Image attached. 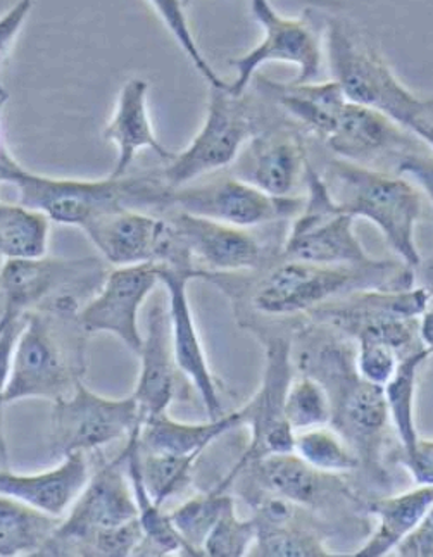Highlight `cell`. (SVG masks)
Wrapping results in <instances>:
<instances>
[{
    "label": "cell",
    "mask_w": 433,
    "mask_h": 557,
    "mask_svg": "<svg viewBox=\"0 0 433 557\" xmlns=\"http://www.w3.org/2000/svg\"><path fill=\"white\" fill-rule=\"evenodd\" d=\"M430 356L432 350L426 347L406 354L405 358H400L391 382L384 387L391 423L396 430L403 454H411L420 441L417 424H415V394H417L418 370L425 364Z\"/></svg>",
    "instance_id": "31"
},
{
    "label": "cell",
    "mask_w": 433,
    "mask_h": 557,
    "mask_svg": "<svg viewBox=\"0 0 433 557\" xmlns=\"http://www.w3.org/2000/svg\"><path fill=\"white\" fill-rule=\"evenodd\" d=\"M264 349L267 368L263 383L255 397L240 408L242 426H249V445L226 479L218 483L216 488L220 491H228L230 485L250 462L271 454L294 453L296 432L292 430L284 412L285 394L294 380L292 344L284 337H270L264 342Z\"/></svg>",
    "instance_id": "10"
},
{
    "label": "cell",
    "mask_w": 433,
    "mask_h": 557,
    "mask_svg": "<svg viewBox=\"0 0 433 557\" xmlns=\"http://www.w3.org/2000/svg\"><path fill=\"white\" fill-rule=\"evenodd\" d=\"M147 94L149 84L146 79H128L121 88L113 116L102 132V137L113 141L117 150L116 163L109 175L113 178L126 176L140 150H152L166 163L175 158V152L168 150L156 137L147 108Z\"/></svg>",
    "instance_id": "23"
},
{
    "label": "cell",
    "mask_w": 433,
    "mask_h": 557,
    "mask_svg": "<svg viewBox=\"0 0 433 557\" xmlns=\"http://www.w3.org/2000/svg\"><path fill=\"white\" fill-rule=\"evenodd\" d=\"M0 184L13 185L17 202L59 225L78 226L117 209L170 208L171 188L159 176L106 180L52 178L25 170L8 149L0 154Z\"/></svg>",
    "instance_id": "1"
},
{
    "label": "cell",
    "mask_w": 433,
    "mask_h": 557,
    "mask_svg": "<svg viewBox=\"0 0 433 557\" xmlns=\"http://www.w3.org/2000/svg\"><path fill=\"white\" fill-rule=\"evenodd\" d=\"M432 508V483H418L417 487L403 494L371 500L368 512L375 516L376 529L355 556L384 557L394 553L400 542L420 527Z\"/></svg>",
    "instance_id": "24"
},
{
    "label": "cell",
    "mask_w": 433,
    "mask_h": 557,
    "mask_svg": "<svg viewBox=\"0 0 433 557\" xmlns=\"http://www.w3.org/2000/svg\"><path fill=\"white\" fill-rule=\"evenodd\" d=\"M50 220L44 212L0 202V259L46 258Z\"/></svg>",
    "instance_id": "30"
},
{
    "label": "cell",
    "mask_w": 433,
    "mask_h": 557,
    "mask_svg": "<svg viewBox=\"0 0 433 557\" xmlns=\"http://www.w3.org/2000/svg\"><path fill=\"white\" fill-rule=\"evenodd\" d=\"M299 368L302 373L326 371V380L320 382L332 400L330 426L349 442L359 459H379L380 444L391 421L385 388L362 380L356 367L350 371L349 354L341 347H323L318 352L305 349L299 354Z\"/></svg>",
    "instance_id": "6"
},
{
    "label": "cell",
    "mask_w": 433,
    "mask_h": 557,
    "mask_svg": "<svg viewBox=\"0 0 433 557\" xmlns=\"http://www.w3.org/2000/svg\"><path fill=\"white\" fill-rule=\"evenodd\" d=\"M258 87L264 96L276 100L282 108L305 125L311 134L325 140L335 125L347 99L335 79L309 84H276L261 78Z\"/></svg>",
    "instance_id": "25"
},
{
    "label": "cell",
    "mask_w": 433,
    "mask_h": 557,
    "mask_svg": "<svg viewBox=\"0 0 433 557\" xmlns=\"http://www.w3.org/2000/svg\"><path fill=\"white\" fill-rule=\"evenodd\" d=\"M84 371V344L78 338H63L47 314L26 312L14 347L5 406L25 399L54 403L72 394Z\"/></svg>",
    "instance_id": "5"
},
{
    "label": "cell",
    "mask_w": 433,
    "mask_h": 557,
    "mask_svg": "<svg viewBox=\"0 0 433 557\" xmlns=\"http://www.w3.org/2000/svg\"><path fill=\"white\" fill-rule=\"evenodd\" d=\"M358 358L356 370L359 376L367 382L385 387L396 373L400 356L387 342L375 338H361L358 341Z\"/></svg>",
    "instance_id": "39"
},
{
    "label": "cell",
    "mask_w": 433,
    "mask_h": 557,
    "mask_svg": "<svg viewBox=\"0 0 433 557\" xmlns=\"http://www.w3.org/2000/svg\"><path fill=\"white\" fill-rule=\"evenodd\" d=\"M213 276L214 273H209L202 268L159 262V280L166 290L171 342L176 367L199 394L208 420H216L226 412L221 403L220 382L209 367L205 344L194 320L187 288L193 280H213Z\"/></svg>",
    "instance_id": "15"
},
{
    "label": "cell",
    "mask_w": 433,
    "mask_h": 557,
    "mask_svg": "<svg viewBox=\"0 0 433 557\" xmlns=\"http://www.w3.org/2000/svg\"><path fill=\"white\" fill-rule=\"evenodd\" d=\"M255 135V123L242 97L226 92V87L211 88L202 128L184 152L171 159L161 178L175 190L200 176L223 170L237 161Z\"/></svg>",
    "instance_id": "11"
},
{
    "label": "cell",
    "mask_w": 433,
    "mask_h": 557,
    "mask_svg": "<svg viewBox=\"0 0 433 557\" xmlns=\"http://www.w3.org/2000/svg\"><path fill=\"white\" fill-rule=\"evenodd\" d=\"M194 0H184V5L187 8V5L193 4Z\"/></svg>",
    "instance_id": "49"
},
{
    "label": "cell",
    "mask_w": 433,
    "mask_h": 557,
    "mask_svg": "<svg viewBox=\"0 0 433 557\" xmlns=\"http://www.w3.org/2000/svg\"><path fill=\"white\" fill-rule=\"evenodd\" d=\"M250 556L326 557L334 556V554L326 549L321 536L306 532L302 529H296L290 523H258V536H256L255 547L250 550Z\"/></svg>",
    "instance_id": "36"
},
{
    "label": "cell",
    "mask_w": 433,
    "mask_h": 557,
    "mask_svg": "<svg viewBox=\"0 0 433 557\" xmlns=\"http://www.w3.org/2000/svg\"><path fill=\"white\" fill-rule=\"evenodd\" d=\"M240 424V409L226 412L216 420H206L205 423H184L173 420L164 412L143 421L140 449L147 453L200 458V454L205 453L209 445Z\"/></svg>",
    "instance_id": "26"
},
{
    "label": "cell",
    "mask_w": 433,
    "mask_h": 557,
    "mask_svg": "<svg viewBox=\"0 0 433 557\" xmlns=\"http://www.w3.org/2000/svg\"><path fill=\"white\" fill-rule=\"evenodd\" d=\"M294 453L323 473H349L361 465L358 453L330 424L297 432Z\"/></svg>",
    "instance_id": "33"
},
{
    "label": "cell",
    "mask_w": 433,
    "mask_h": 557,
    "mask_svg": "<svg viewBox=\"0 0 433 557\" xmlns=\"http://www.w3.org/2000/svg\"><path fill=\"white\" fill-rule=\"evenodd\" d=\"M400 465L408 468L415 482L433 485V441L420 438L411 454L400 456Z\"/></svg>",
    "instance_id": "45"
},
{
    "label": "cell",
    "mask_w": 433,
    "mask_h": 557,
    "mask_svg": "<svg viewBox=\"0 0 433 557\" xmlns=\"http://www.w3.org/2000/svg\"><path fill=\"white\" fill-rule=\"evenodd\" d=\"M256 536H258V523L255 518L242 520L234 504L232 508L226 509L225 515L221 516L214 529L209 532L202 545V556H249L255 547Z\"/></svg>",
    "instance_id": "38"
},
{
    "label": "cell",
    "mask_w": 433,
    "mask_h": 557,
    "mask_svg": "<svg viewBox=\"0 0 433 557\" xmlns=\"http://www.w3.org/2000/svg\"><path fill=\"white\" fill-rule=\"evenodd\" d=\"M5 100H8V94L0 88V109H2V106H4ZM8 149L4 144V137H2V129H0V154L4 152V150Z\"/></svg>",
    "instance_id": "48"
},
{
    "label": "cell",
    "mask_w": 433,
    "mask_h": 557,
    "mask_svg": "<svg viewBox=\"0 0 433 557\" xmlns=\"http://www.w3.org/2000/svg\"><path fill=\"white\" fill-rule=\"evenodd\" d=\"M412 285V268L405 262L376 259L367 267H330L284 258L256 282L250 306L264 317L290 318L355 292L406 290Z\"/></svg>",
    "instance_id": "2"
},
{
    "label": "cell",
    "mask_w": 433,
    "mask_h": 557,
    "mask_svg": "<svg viewBox=\"0 0 433 557\" xmlns=\"http://www.w3.org/2000/svg\"><path fill=\"white\" fill-rule=\"evenodd\" d=\"M87 453H72L42 473H14L0 468V494L9 495L44 515L63 520L90 480Z\"/></svg>",
    "instance_id": "20"
},
{
    "label": "cell",
    "mask_w": 433,
    "mask_h": 557,
    "mask_svg": "<svg viewBox=\"0 0 433 557\" xmlns=\"http://www.w3.org/2000/svg\"><path fill=\"white\" fill-rule=\"evenodd\" d=\"M250 11L263 28V40L230 63L237 76L226 85V92L244 97L259 67L275 61L299 67L296 84L317 82L323 67V46L311 23L305 17L282 16L270 0H250Z\"/></svg>",
    "instance_id": "12"
},
{
    "label": "cell",
    "mask_w": 433,
    "mask_h": 557,
    "mask_svg": "<svg viewBox=\"0 0 433 557\" xmlns=\"http://www.w3.org/2000/svg\"><path fill=\"white\" fill-rule=\"evenodd\" d=\"M144 532L140 521L134 520L117 527L97 533L87 547V556L126 557L135 556L138 545L143 544Z\"/></svg>",
    "instance_id": "40"
},
{
    "label": "cell",
    "mask_w": 433,
    "mask_h": 557,
    "mask_svg": "<svg viewBox=\"0 0 433 557\" xmlns=\"http://www.w3.org/2000/svg\"><path fill=\"white\" fill-rule=\"evenodd\" d=\"M228 491L214 487L208 494L194 495L170 512V520L185 544L187 556H202V545L226 509L234 506Z\"/></svg>",
    "instance_id": "32"
},
{
    "label": "cell",
    "mask_w": 433,
    "mask_h": 557,
    "mask_svg": "<svg viewBox=\"0 0 433 557\" xmlns=\"http://www.w3.org/2000/svg\"><path fill=\"white\" fill-rule=\"evenodd\" d=\"M35 0H17L8 13L0 16V66L4 64L9 52L16 42L17 35L25 26L32 9H34Z\"/></svg>",
    "instance_id": "43"
},
{
    "label": "cell",
    "mask_w": 433,
    "mask_h": 557,
    "mask_svg": "<svg viewBox=\"0 0 433 557\" xmlns=\"http://www.w3.org/2000/svg\"><path fill=\"white\" fill-rule=\"evenodd\" d=\"M158 285L159 262L114 268L96 296L76 312L79 329L85 333H111L132 352H140L144 333L138 317Z\"/></svg>",
    "instance_id": "16"
},
{
    "label": "cell",
    "mask_w": 433,
    "mask_h": 557,
    "mask_svg": "<svg viewBox=\"0 0 433 557\" xmlns=\"http://www.w3.org/2000/svg\"><path fill=\"white\" fill-rule=\"evenodd\" d=\"M138 508L126 473V450L92 473L78 499L37 556L85 554L97 533L137 520Z\"/></svg>",
    "instance_id": "8"
},
{
    "label": "cell",
    "mask_w": 433,
    "mask_h": 557,
    "mask_svg": "<svg viewBox=\"0 0 433 557\" xmlns=\"http://www.w3.org/2000/svg\"><path fill=\"white\" fill-rule=\"evenodd\" d=\"M325 42L332 79L341 85L346 99L376 109L411 129L423 113L426 100L415 96L394 75L379 50L352 34V29L337 17H332L326 25Z\"/></svg>",
    "instance_id": "4"
},
{
    "label": "cell",
    "mask_w": 433,
    "mask_h": 557,
    "mask_svg": "<svg viewBox=\"0 0 433 557\" xmlns=\"http://www.w3.org/2000/svg\"><path fill=\"white\" fill-rule=\"evenodd\" d=\"M420 337L426 349L433 354V297H430L420 317Z\"/></svg>",
    "instance_id": "47"
},
{
    "label": "cell",
    "mask_w": 433,
    "mask_h": 557,
    "mask_svg": "<svg viewBox=\"0 0 433 557\" xmlns=\"http://www.w3.org/2000/svg\"><path fill=\"white\" fill-rule=\"evenodd\" d=\"M399 557H433V508L408 539L394 550Z\"/></svg>",
    "instance_id": "44"
},
{
    "label": "cell",
    "mask_w": 433,
    "mask_h": 557,
    "mask_svg": "<svg viewBox=\"0 0 433 557\" xmlns=\"http://www.w3.org/2000/svg\"><path fill=\"white\" fill-rule=\"evenodd\" d=\"M409 132L417 135L430 150H433V100H426L423 113L418 116Z\"/></svg>",
    "instance_id": "46"
},
{
    "label": "cell",
    "mask_w": 433,
    "mask_h": 557,
    "mask_svg": "<svg viewBox=\"0 0 433 557\" xmlns=\"http://www.w3.org/2000/svg\"><path fill=\"white\" fill-rule=\"evenodd\" d=\"M397 175L406 176L417 182L418 187L425 194L433 212V150L426 146L409 150L400 156L396 163Z\"/></svg>",
    "instance_id": "42"
},
{
    "label": "cell",
    "mask_w": 433,
    "mask_h": 557,
    "mask_svg": "<svg viewBox=\"0 0 433 557\" xmlns=\"http://www.w3.org/2000/svg\"><path fill=\"white\" fill-rule=\"evenodd\" d=\"M285 418L294 432L318 429L332 423L329 391L311 374H300L288 385L284 404Z\"/></svg>",
    "instance_id": "35"
},
{
    "label": "cell",
    "mask_w": 433,
    "mask_h": 557,
    "mask_svg": "<svg viewBox=\"0 0 433 557\" xmlns=\"http://www.w3.org/2000/svg\"><path fill=\"white\" fill-rule=\"evenodd\" d=\"M249 466H255L256 480L264 491L282 495L299 508L317 509L325 500V492L332 491L329 482L335 476L317 470L296 453L271 454Z\"/></svg>",
    "instance_id": "27"
},
{
    "label": "cell",
    "mask_w": 433,
    "mask_h": 557,
    "mask_svg": "<svg viewBox=\"0 0 433 557\" xmlns=\"http://www.w3.org/2000/svg\"><path fill=\"white\" fill-rule=\"evenodd\" d=\"M235 163L238 178L270 196L294 197L309 161L299 135L276 129L250 138Z\"/></svg>",
    "instance_id": "19"
},
{
    "label": "cell",
    "mask_w": 433,
    "mask_h": 557,
    "mask_svg": "<svg viewBox=\"0 0 433 557\" xmlns=\"http://www.w3.org/2000/svg\"><path fill=\"white\" fill-rule=\"evenodd\" d=\"M321 176L341 211L371 221L400 261L412 270L420 267L415 232L423 212V196L406 176L341 158L330 161Z\"/></svg>",
    "instance_id": "3"
},
{
    "label": "cell",
    "mask_w": 433,
    "mask_h": 557,
    "mask_svg": "<svg viewBox=\"0 0 433 557\" xmlns=\"http://www.w3.org/2000/svg\"><path fill=\"white\" fill-rule=\"evenodd\" d=\"M143 424L134 395L113 399L76 383L72 394L52 403L49 421L50 453L64 458L72 453H92L128 438Z\"/></svg>",
    "instance_id": "9"
},
{
    "label": "cell",
    "mask_w": 433,
    "mask_h": 557,
    "mask_svg": "<svg viewBox=\"0 0 433 557\" xmlns=\"http://www.w3.org/2000/svg\"><path fill=\"white\" fill-rule=\"evenodd\" d=\"M308 197L292 221L282 256L330 267H367L376 259L362 249L355 233V216L341 211L330 197L323 176L308 163Z\"/></svg>",
    "instance_id": "7"
},
{
    "label": "cell",
    "mask_w": 433,
    "mask_h": 557,
    "mask_svg": "<svg viewBox=\"0 0 433 557\" xmlns=\"http://www.w3.org/2000/svg\"><path fill=\"white\" fill-rule=\"evenodd\" d=\"M170 206L194 216L220 221L237 228H256L296 218L302 197H273L238 176H225L196 187L171 190Z\"/></svg>",
    "instance_id": "14"
},
{
    "label": "cell",
    "mask_w": 433,
    "mask_h": 557,
    "mask_svg": "<svg viewBox=\"0 0 433 557\" xmlns=\"http://www.w3.org/2000/svg\"><path fill=\"white\" fill-rule=\"evenodd\" d=\"M96 262L90 259H11L0 268V294L4 311L0 320H22L37 304L49 299L73 278L87 275Z\"/></svg>",
    "instance_id": "21"
},
{
    "label": "cell",
    "mask_w": 433,
    "mask_h": 557,
    "mask_svg": "<svg viewBox=\"0 0 433 557\" xmlns=\"http://www.w3.org/2000/svg\"><path fill=\"white\" fill-rule=\"evenodd\" d=\"M170 223L190 258L202 262L209 273L255 271L263 264V244L250 230L194 216L178 209L173 212Z\"/></svg>",
    "instance_id": "18"
},
{
    "label": "cell",
    "mask_w": 433,
    "mask_h": 557,
    "mask_svg": "<svg viewBox=\"0 0 433 557\" xmlns=\"http://www.w3.org/2000/svg\"><path fill=\"white\" fill-rule=\"evenodd\" d=\"M194 456H173V454L147 453L140 449L143 480L150 497L159 506L185 494L193 483Z\"/></svg>",
    "instance_id": "34"
},
{
    "label": "cell",
    "mask_w": 433,
    "mask_h": 557,
    "mask_svg": "<svg viewBox=\"0 0 433 557\" xmlns=\"http://www.w3.org/2000/svg\"><path fill=\"white\" fill-rule=\"evenodd\" d=\"M149 4L154 8L156 13L161 17V22L175 37L185 55L193 61L194 67L199 71L200 76L208 82L209 88H225L228 84L225 79L220 78V75L206 61L205 54L200 52L199 46H197L193 29L188 25L187 13H185L187 8L184 5V0H149Z\"/></svg>",
    "instance_id": "37"
},
{
    "label": "cell",
    "mask_w": 433,
    "mask_h": 557,
    "mask_svg": "<svg viewBox=\"0 0 433 557\" xmlns=\"http://www.w3.org/2000/svg\"><path fill=\"white\" fill-rule=\"evenodd\" d=\"M325 144L338 158L370 168L385 159L397 163L409 150L425 146L417 135L384 113L350 100L342 109Z\"/></svg>",
    "instance_id": "17"
},
{
    "label": "cell",
    "mask_w": 433,
    "mask_h": 557,
    "mask_svg": "<svg viewBox=\"0 0 433 557\" xmlns=\"http://www.w3.org/2000/svg\"><path fill=\"white\" fill-rule=\"evenodd\" d=\"M85 235L111 267L166 262L194 267V259L176 237L170 220L138 209L100 214L84 226Z\"/></svg>",
    "instance_id": "13"
},
{
    "label": "cell",
    "mask_w": 433,
    "mask_h": 557,
    "mask_svg": "<svg viewBox=\"0 0 433 557\" xmlns=\"http://www.w3.org/2000/svg\"><path fill=\"white\" fill-rule=\"evenodd\" d=\"M59 521L0 494V557L37 556Z\"/></svg>",
    "instance_id": "29"
},
{
    "label": "cell",
    "mask_w": 433,
    "mask_h": 557,
    "mask_svg": "<svg viewBox=\"0 0 433 557\" xmlns=\"http://www.w3.org/2000/svg\"><path fill=\"white\" fill-rule=\"evenodd\" d=\"M23 318L22 320H0V466L4 468H8V444L4 437L5 391L11 376L14 347L23 329Z\"/></svg>",
    "instance_id": "41"
},
{
    "label": "cell",
    "mask_w": 433,
    "mask_h": 557,
    "mask_svg": "<svg viewBox=\"0 0 433 557\" xmlns=\"http://www.w3.org/2000/svg\"><path fill=\"white\" fill-rule=\"evenodd\" d=\"M140 429L134 430L126 442V473H128L132 491H134L135 503L138 508V521L143 527L144 541L138 545L135 556H168L173 553H184L185 544L182 536L171 523L170 512L163 511L152 500L143 480V468H140Z\"/></svg>",
    "instance_id": "28"
},
{
    "label": "cell",
    "mask_w": 433,
    "mask_h": 557,
    "mask_svg": "<svg viewBox=\"0 0 433 557\" xmlns=\"http://www.w3.org/2000/svg\"><path fill=\"white\" fill-rule=\"evenodd\" d=\"M138 371L135 400L143 414L147 418L159 417L168 412L175 399L176 367L173 342H171L170 314L166 306H154L147 317L146 335H144Z\"/></svg>",
    "instance_id": "22"
}]
</instances>
